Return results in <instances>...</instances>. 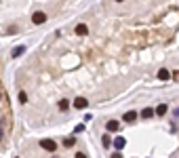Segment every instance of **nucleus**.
I'll use <instances>...</instances> for the list:
<instances>
[{
  "instance_id": "nucleus-13",
  "label": "nucleus",
  "mask_w": 179,
  "mask_h": 158,
  "mask_svg": "<svg viewBox=\"0 0 179 158\" xmlns=\"http://www.w3.org/2000/svg\"><path fill=\"white\" fill-rule=\"evenodd\" d=\"M63 144H65V145H68V148H70V145H74V144H76V139H74V137H68V139H65V141H63Z\"/></svg>"
},
{
  "instance_id": "nucleus-5",
  "label": "nucleus",
  "mask_w": 179,
  "mask_h": 158,
  "mask_svg": "<svg viewBox=\"0 0 179 158\" xmlns=\"http://www.w3.org/2000/svg\"><path fill=\"white\" fill-rule=\"evenodd\" d=\"M122 120L124 122H135V120H137V112H126L122 116Z\"/></svg>"
},
{
  "instance_id": "nucleus-7",
  "label": "nucleus",
  "mask_w": 179,
  "mask_h": 158,
  "mask_svg": "<svg viewBox=\"0 0 179 158\" xmlns=\"http://www.w3.org/2000/svg\"><path fill=\"white\" fill-rule=\"evenodd\" d=\"M76 34L78 36H87L89 34V28H87L84 23H78V25H76Z\"/></svg>"
},
{
  "instance_id": "nucleus-20",
  "label": "nucleus",
  "mask_w": 179,
  "mask_h": 158,
  "mask_svg": "<svg viewBox=\"0 0 179 158\" xmlns=\"http://www.w3.org/2000/svg\"><path fill=\"white\" fill-rule=\"evenodd\" d=\"M0 137H2V131H0Z\"/></svg>"
},
{
  "instance_id": "nucleus-12",
  "label": "nucleus",
  "mask_w": 179,
  "mask_h": 158,
  "mask_svg": "<svg viewBox=\"0 0 179 158\" xmlns=\"http://www.w3.org/2000/svg\"><path fill=\"white\" fill-rule=\"evenodd\" d=\"M141 116H143V118H150V116H154V110H152V108H145V110L141 112Z\"/></svg>"
},
{
  "instance_id": "nucleus-3",
  "label": "nucleus",
  "mask_w": 179,
  "mask_h": 158,
  "mask_svg": "<svg viewBox=\"0 0 179 158\" xmlns=\"http://www.w3.org/2000/svg\"><path fill=\"white\" fill-rule=\"evenodd\" d=\"M105 129L110 131V133H116V131H120V122L118 120H110V122L105 124Z\"/></svg>"
},
{
  "instance_id": "nucleus-17",
  "label": "nucleus",
  "mask_w": 179,
  "mask_h": 158,
  "mask_svg": "<svg viewBox=\"0 0 179 158\" xmlns=\"http://www.w3.org/2000/svg\"><path fill=\"white\" fill-rule=\"evenodd\" d=\"M112 158H122V154H120V150H116L114 154H112Z\"/></svg>"
},
{
  "instance_id": "nucleus-6",
  "label": "nucleus",
  "mask_w": 179,
  "mask_h": 158,
  "mask_svg": "<svg viewBox=\"0 0 179 158\" xmlns=\"http://www.w3.org/2000/svg\"><path fill=\"white\" fill-rule=\"evenodd\" d=\"M74 105H76V108H78V110H84V108L89 105V101H87L84 97H78V99H76V101H74Z\"/></svg>"
},
{
  "instance_id": "nucleus-9",
  "label": "nucleus",
  "mask_w": 179,
  "mask_h": 158,
  "mask_svg": "<svg viewBox=\"0 0 179 158\" xmlns=\"http://www.w3.org/2000/svg\"><path fill=\"white\" fill-rule=\"evenodd\" d=\"M154 114H158V116H165V114H166V105H165V103H160L158 108L154 110Z\"/></svg>"
},
{
  "instance_id": "nucleus-14",
  "label": "nucleus",
  "mask_w": 179,
  "mask_h": 158,
  "mask_svg": "<svg viewBox=\"0 0 179 158\" xmlns=\"http://www.w3.org/2000/svg\"><path fill=\"white\" fill-rule=\"evenodd\" d=\"M19 101H21V103H25V101H28V95H25L23 91H21V93H19Z\"/></svg>"
},
{
  "instance_id": "nucleus-10",
  "label": "nucleus",
  "mask_w": 179,
  "mask_h": 158,
  "mask_svg": "<svg viewBox=\"0 0 179 158\" xmlns=\"http://www.w3.org/2000/svg\"><path fill=\"white\" fill-rule=\"evenodd\" d=\"M23 53H25V47H23V44H21V47H17V48H13V57H21Z\"/></svg>"
},
{
  "instance_id": "nucleus-21",
  "label": "nucleus",
  "mask_w": 179,
  "mask_h": 158,
  "mask_svg": "<svg viewBox=\"0 0 179 158\" xmlns=\"http://www.w3.org/2000/svg\"><path fill=\"white\" fill-rule=\"evenodd\" d=\"M116 2H122V0H116Z\"/></svg>"
},
{
  "instance_id": "nucleus-4",
  "label": "nucleus",
  "mask_w": 179,
  "mask_h": 158,
  "mask_svg": "<svg viewBox=\"0 0 179 158\" xmlns=\"http://www.w3.org/2000/svg\"><path fill=\"white\" fill-rule=\"evenodd\" d=\"M124 145H126V139H124L122 135H118V137L114 139V148H116V150H122Z\"/></svg>"
},
{
  "instance_id": "nucleus-18",
  "label": "nucleus",
  "mask_w": 179,
  "mask_h": 158,
  "mask_svg": "<svg viewBox=\"0 0 179 158\" xmlns=\"http://www.w3.org/2000/svg\"><path fill=\"white\" fill-rule=\"evenodd\" d=\"M76 158H87V156H84L82 152H78V154H76Z\"/></svg>"
},
{
  "instance_id": "nucleus-2",
  "label": "nucleus",
  "mask_w": 179,
  "mask_h": 158,
  "mask_svg": "<svg viewBox=\"0 0 179 158\" xmlns=\"http://www.w3.org/2000/svg\"><path fill=\"white\" fill-rule=\"evenodd\" d=\"M32 21H34L36 25H42V23L47 21V15H44V13H40V11H38V13H34V15H32Z\"/></svg>"
},
{
  "instance_id": "nucleus-16",
  "label": "nucleus",
  "mask_w": 179,
  "mask_h": 158,
  "mask_svg": "<svg viewBox=\"0 0 179 158\" xmlns=\"http://www.w3.org/2000/svg\"><path fill=\"white\" fill-rule=\"evenodd\" d=\"M101 144H103V145H110L112 141H110V137H108V135H103V139H101Z\"/></svg>"
},
{
  "instance_id": "nucleus-8",
  "label": "nucleus",
  "mask_w": 179,
  "mask_h": 158,
  "mask_svg": "<svg viewBox=\"0 0 179 158\" xmlns=\"http://www.w3.org/2000/svg\"><path fill=\"white\" fill-rule=\"evenodd\" d=\"M171 78V72L166 68H162V70H158V80H169Z\"/></svg>"
},
{
  "instance_id": "nucleus-11",
  "label": "nucleus",
  "mask_w": 179,
  "mask_h": 158,
  "mask_svg": "<svg viewBox=\"0 0 179 158\" xmlns=\"http://www.w3.org/2000/svg\"><path fill=\"white\" fill-rule=\"evenodd\" d=\"M68 108H70V101H68V99H61V101H59V110H63V112H65Z\"/></svg>"
},
{
  "instance_id": "nucleus-19",
  "label": "nucleus",
  "mask_w": 179,
  "mask_h": 158,
  "mask_svg": "<svg viewBox=\"0 0 179 158\" xmlns=\"http://www.w3.org/2000/svg\"><path fill=\"white\" fill-rule=\"evenodd\" d=\"M175 116H177V118H179V108H177V110H175Z\"/></svg>"
},
{
  "instance_id": "nucleus-1",
  "label": "nucleus",
  "mask_w": 179,
  "mask_h": 158,
  "mask_svg": "<svg viewBox=\"0 0 179 158\" xmlns=\"http://www.w3.org/2000/svg\"><path fill=\"white\" fill-rule=\"evenodd\" d=\"M40 148H44L47 152H55L57 150V144L53 139H40Z\"/></svg>"
},
{
  "instance_id": "nucleus-15",
  "label": "nucleus",
  "mask_w": 179,
  "mask_h": 158,
  "mask_svg": "<svg viewBox=\"0 0 179 158\" xmlns=\"http://www.w3.org/2000/svg\"><path fill=\"white\" fill-rule=\"evenodd\" d=\"M82 131H84V124H78V127H76V129H74V133H76V135H78V133H82Z\"/></svg>"
}]
</instances>
